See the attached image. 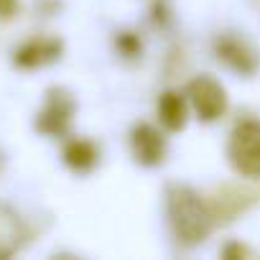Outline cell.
Returning a JSON list of instances; mask_svg holds the SVG:
<instances>
[{
  "instance_id": "cell-6",
  "label": "cell",
  "mask_w": 260,
  "mask_h": 260,
  "mask_svg": "<svg viewBox=\"0 0 260 260\" xmlns=\"http://www.w3.org/2000/svg\"><path fill=\"white\" fill-rule=\"evenodd\" d=\"M26 237H28V230L21 214L8 204H0V260L16 255L21 245L26 242Z\"/></svg>"
},
{
  "instance_id": "cell-4",
  "label": "cell",
  "mask_w": 260,
  "mask_h": 260,
  "mask_svg": "<svg viewBox=\"0 0 260 260\" xmlns=\"http://www.w3.org/2000/svg\"><path fill=\"white\" fill-rule=\"evenodd\" d=\"M186 92H189V100H191L197 115L204 122L217 120L227 110V94H224L222 84L214 82L212 77H197V79H191L189 87H186Z\"/></svg>"
},
{
  "instance_id": "cell-11",
  "label": "cell",
  "mask_w": 260,
  "mask_h": 260,
  "mask_svg": "<svg viewBox=\"0 0 260 260\" xmlns=\"http://www.w3.org/2000/svg\"><path fill=\"white\" fill-rule=\"evenodd\" d=\"M117 51L122 54V56H138L141 54V41H138V36H133V34H120L117 36Z\"/></svg>"
},
{
  "instance_id": "cell-3",
  "label": "cell",
  "mask_w": 260,
  "mask_h": 260,
  "mask_svg": "<svg viewBox=\"0 0 260 260\" xmlns=\"http://www.w3.org/2000/svg\"><path fill=\"white\" fill-rule=\"evenodd\" d=\"M74 110H77V102L72 92L64 87H51L46 92V102L41 112L36 115V130L44 136H64L72 125Z\"/></svg>"
},
{
  "instance_id": "cell-14",
  "label": "cell",
  "mask_w": 260,
  "mask_h": 260,
  "mask_svg": "<svg viewBox=\"0 0 260 260\" xmlns=\"http://www.w3.org/2000/svg\"><path fill=\"white\" fill-rule=\"evenodd\" d=\"M0 169H3V156H0Z\"/></svg>"
},
{
  "instance_id": "cell-13",
  "label": "cell",
  "mask_w": 260,
  "mask_h": 260,
  "mask_svg": "<svg viewBox=\"0 0 260 260\" xmlns=\"http://www.w3.org/2000/svg\"><path fill=\"white\" fill-rule=\"evenodd\" d=\"M16 8H18L16 0H0V18H11L16 13Z\"/></svg>"
},
{
  "instance_id": "cell-7",
  "label": "cell",
  "mask_w": 260,
  "mask_h": 260,
  "mask_svg": "<svg viewBox=\"0 0 260 260\" xmlns=\"http://www.w3.org/2000/svg\"><path fill=\"white\" fill-rule=\"evenodd\" d=\"M59 54H61V41L59 39H31L13 54V61L21 69H36V67L56 61Z\"/></svg>"
},
{
  "instance_id": "cell-8",
  "label": "cell",
  "mask_w": 260,
  "mask_h": 260,
  "mask_svg": "<svg viewBox=\"0 0 260 260\" xmlns=\"http://www.w3.org/2000/svg\"><path fill=\"white\" fill-rule=\"evenodd\" d=\"M214 51L230 69H235L240 74H252L255 67H257V59H255L252 49L245 41L235 39V36H219L214 41Z\"/></svg>"
},
{
  "instance_id": "cell-10",
  "label": "cell",
  "mask_w": 260,
  "mask_h": 260,
  "mask_svg": "<svg viewBox=\"0 0 260 260\" xmlns=\"http://www.w3.org/2000/svg\"><path fill=\"white\" fill-rule=\"evenodd\" d=\"M97 146L89 141H69L64 146V161L74 171H89L97 164Z\"/></svg>"
},
{
  "instance_id": "cell-9",
  "label": "cell",
  "mask_w": 260,
  "mask_h": 260,
  "mask_svg": "<svg viewBox=\"0 0 260 260\" xmlns=\"http://www.w3.org/2000/svg\"><path fill=\"white\" fill-rule=\"evenodd\" d=\"M158 117L169 130H181L186 125V102L179 92H164L158 100Z\"/></svg>"
},
{
  "instance_id": "cell-2",
  "label": "cell",
  "mask_w": 260,
  "mask_h": 260,
  "mask_svg": "<svg viewBox=\"0 0 260 260\" xmlns=\"http://www.w3.org/2000/svg\"><path fill=\"white\" fill-rule=\"evenodd\" d=\"M227 156L237 174L260 179V120H242L232 130Z\"/></svg>"
},
{
  "instance_id": "cell-5",
  "label": "cell",
  "mask_w": 260,
  "mask_h": 260,
  "mask_svg": "<svg viewBox=\"0 0 260 260\" xmlns=\"http://www.w3.org/2000/svg\"><path fill=\"white\" fill-rule=\"evenodd\" d=\"M130 148H133V156L138 164L143 166H158L166 156V143L164 136L153 125H138L133 127V136H130Z\"/></svg>"
},
{
  "instance_id": "cell-1",
  "label": "cell",
  "mask_w": 260,
  "mask_h": 260,
  "mask_svg": "<svg viewBox=\"0 0 260 260\" xmlns=\"http://www.w3.org/2000/svg\"><path fill=\"white\" fill-rule=\"evenodd\" d=\"M169 219L176 240L181 245H199L209 230H212V209L204 204V199L181 184L169 186Z\"/></svg>"
},
{
  "instance_id": "cell-12",
  "label": "cell",
  "mask_w": 260,
  "mask_h": 260,
  "mask_svg": "<svg viewBox=\"0 0 260 260\" xmlns=\"http://www.w3.org/2000/svg\"><path fill=\"white\" fill-rule=\"evenodd\" d=\"M222 255H224V257H245V255H250V250L235 242V245H227V247L222 250Z\"/></svg>"
}]
</instances>
